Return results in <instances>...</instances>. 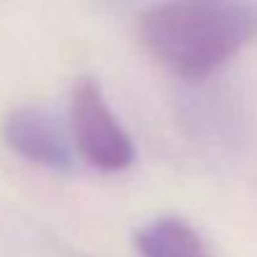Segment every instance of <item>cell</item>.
<instances>
[{"mask_svg": "<svg viewBox=\"0 0 257 257\" xmlns=\"http://www.w3.org/2000/svg\"><path fill=\"white\" fill-rule=\"evenodd\" d=\"M142 257H212L204 237L182 217H157L137 232Z\"/></svg>", "mask_w": 257, "mask_h": 257, "instance_id": "277c9868", "label": "cell"}, {"mask_svg": "<svg viewBox=\"0 0 257 257\" xmlns=\"http://www.w3.org/2000/svg\"><path fill=\"white\" fill-rule=\"evenodd\" d=\"M71 123L73 142L91 167L101 172H123L134 164V142L93 78H81L76 83L71 96Z\"/></svg>", "mask_w": 257, "mask_h": 257, "instance_id": "7a4b0ae2", "label": "cell"}, {"mask_svg": "<svg viewBox=\"0 0 257 257\" xmlns=\"http://www.w3.org/2000/svg\"><path fill=\"white\" fill-rule=\"evenodd\" d=\"M144 48L174 76L202 81L224 68L257 38V6L187 0L152 6L139 18Z\"/></svg>", "mask_w": 257, "mask_h": 257, "instance_id": "6da1fadb", "label": "cell"}, {"mask_svg": "<svg viewBox=\"0 0 257 257\" xmlns=\"http://www.w3.org/2000/svg\"><path fill=\"white\" fill-rule=\"evenodd\" d=\"M3 139L6 144L23 159L36 167L66 174L73 169V149L56 121L41 106H18L3 121Z\"/></svg>", "mask_w": 257, "mask_h": 257, "instance_id": "3957f363", "label": "cell"}]
</instances>
